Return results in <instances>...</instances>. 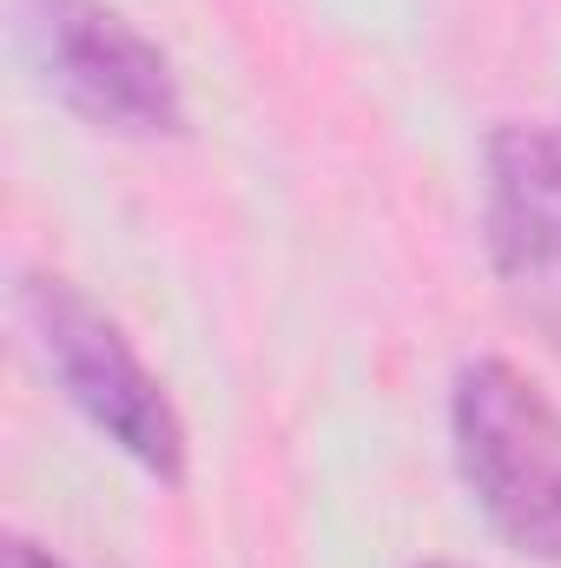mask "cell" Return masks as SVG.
Here are the masks:
<instances>
[{"instance_id":"cell-3","label":"cell","mask_w":561,"mask_h":568,"mask_svg":"<svg viewBox=\"0 0 561 568\" xmlns=\"http://www.w3.org/2000/svg\"><path fill=\"white\" fill-rule=\"evenodd\" d=\"M7 13L40 87L80 120L145 140L185 126V93L165 47L145 40L113 0H7Z\"/></svg>"},{"instance_id":"cell-2","label":"cell","mask_w":561,"mask_h":568,"mask_svg":"<svg viewBox=\"0 0 561 568\" xmlns=\"http://www.w3.org/2000/svg\"><path fill=\"white\" fill-rule=\"evenodd\" d=\"M13 311H20L40 364L67 390V404L100 429L120 456H133L145 476L178 483L185 476V424H178L165 384L145 371L140 351L126 344V331L100 304H86L67 278H53V272H20Z\"/></svg>"},{"instance_id":"cell-4","label":"cell","mask_w":561,"mask_h":568,"mask_svg":"<svg viewBox=\"0 0 561 568\" xmlns=\"http://www.w3.org/2000/svg\"><path fill=\"white\" fill-rule=\"evenodd\" d=\"M482 239L509 304L561 351V140L549 126L489 133Z\"/></svg>"},{"instance_id":"cell-5","label":"cell","mask_w":561,"mask_h":568,"mask_svg":"<svg viewBox=\"0 0 561 568\" xmlns=\"http://www.w3.org/2000/svg\"><path fill=\"white\" fill-rule=\"evenodd\" d=\"M0 568H67L53 549H40V542H27V536H7V549H0Z\"/></svg>"},{"instance_id":"cell-6","label":"cell","mask_w":561,"mask_h":568,"mask_svg":"<svg viewBox=\"0 0 561 568\" xmlns=\"http://www.w3.org/2000/svg\"><path fill=\"white\" fill-rule=\"evenodd\" d=\"M422 568H462V562H422Z\"/></svg>"},{"instance_id":"cell-1","label":"cell","mask_w":561,"mask_h":568,"mask_svg":"<svg viewBox=\"0 0 561 568\" xmlns=\"http://www.w3.org/2000/svg\"><path fill=\"white\" fill-rule=\"evenodd\" d=\"M456 469L502 542L561 568V410L536 377L476 357L449 390Z\"/></svg>"}]
</instances>
